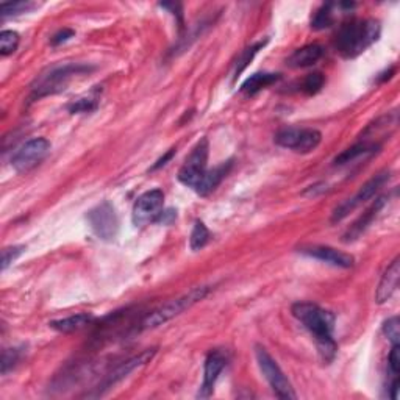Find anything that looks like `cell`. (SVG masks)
Returning a JSON list of instances; mask_svg holds the SVG:
<instances>
[{
  "instance_id": "cell-1",
  "label": "cell",
  "mask_w": 400,
  "mask_h": 400,
  "mask_svg": "<svg viewBox=\"0 0 400 400\" xmlns=\"http://www.w3.org/2000/svg\"><path fill=\"white\" fill-rule=\"evenodd\" d=\"M291 313L293 316L315 336L318 349L323 358L325 362H330L336 354V344L333 340L335 316L330 311H327L323 307H319V305L311 302L294 303Z\"/></svg>"
},
{
  "instance_id": "cell-2",
  "label": "cell",
  "mask_w": 400,
  "mask_h": 400,
  "mask_svg": "<svg viewBox=\"0 0 400 400\" xmlns=\"http://www.w3.org/2000/svg\"><path fill=\"white\" fill-rule=\"evenodd\" d=\"M380 38V22L375 19H352L341 26L336 35V50L342 57L355 58Z\"/></svg>"
},
{
  "instance_id": "cell-3",
  "label": "cell",
  "mask_w": 400,
  "mask_h": 400,
  "mask_svg": "<svg viewBox=\"0 0 400 400\" xmlns=\"http://www.w3.org/2000/svg\"><path fill=\"white\" fill-rule=\"evenodd\" d=\"M92 67L86 65H65V66H57L52 67L49 72L43 74L39 78H36V82L31 85V100H38L47 96H53V94H58L61 91H65L67 88L69 82L72 80V77L82 75L90 72Z\"/></svg>"
},
{
  "instance_id": "cell-4",
  "label": "cell",
  "mask_w": 400,
  "mask_h": 400,
  "mask_svg": "<svg viewBox=\"0 0 400 400\" xmlns=\"http://www.w3.org/2000/svg\"><path fill=\"white\" fill-rule=\"evenodd\" d=\"M208 293H210V286L193 288L190 293L166 302L164 305H161V307L153 310L151 315H147L143 323H141V328H143V330H151V328H156L169 323L171 319L177 318L188 308H191L193 305L205 299Z\"/></svg>"
},
{
  "instance_id": "cell-5",
  "label": "cell",
  "mask_w": 400,
  "mask_h": 400,
  "mask_svg": "<svg viewBox=\"0 0 400 400\" xmlns=\"http://www.w3.org/2000/svg\"><path fill=\"white\" fill-rule=\"evenodd\" d=\"M255 357L258 366H260L261 374L264 375V379L268 380L269 387L272 388L274 393H276V396L285 400L296 399L297 396L294 393L291 382L288 380L285 372L280 369V366L277 364L276 360L269 355V352L264 347L258 346L255 350Z\"/></svg>"
},
{
  "instance_id": "cell-6",
  "label": "cell",
  "mask_w": 400,
  "mask_h": 400,
  "mask_svg": "<svg viewBox=\"0 0 400 400\" xmlns=\"http://www.w3.org/2000/svg\"><path fill=\"white\" fill-rule=\"evenodd\" d=\"M389 177H391L389 171H383V172H380V174L374 175L371 180H367L363 186H360V190L352 195V198L346 199L333 210L332 219H330L332 224L341 222L342 219H346L352 213V211L357 210L360 205H363V203H366L367 200H371L374 195L377 194L383 186H385Z\"/></svg>"
},
{
  "instance_id": "cell-7",
  "label": "cell",
  "mask_w": 400,
  "mask_h": 400,
  "mask_svg": "<svg viewBox=\"0 0 400 400\" xmlns=\"http://www.w3.org/2000/svg\"><path fill=\"white\" fill-rule=\"evenodd\" d=\"M276 144L296 153H310L320 144L323 135L316 129L285 127L277 131Z\"/></svg>"
},
{
  "instance_id": "cell-8",
  "label": "cell",
  "mask_w": 400,
  "mask_h": 400,
  "mask_svg": "<svg viewBox=\"0 0 400 400\" xmlns=\"http://www.w3.org/2000/svg\"><path fill=\"white\" fill-rule=\"evenodd\" d=\"M208 153H210V144L207 138H202L198 144L194 146L193 152L185 160L183 166L178 171V180L183 185L194 188L205 175L207 164H208Z\"/></svg>"
},
{
  "instance_id": "cell-9",
  "label": "cell",
  "mask_w": 400,
  "mask_h": 400,
  "mask_svg": "<svg viewBox=\"0 0 400 400\" xmlns=\"http://www.w3.org/2000/svg\"><path fill=\"white\" fill-rule=\"evenodd\" d=\"M88 222L91 225L92 232L97 234L100 239L113 241L119 232V219L114 207L109 202H102L97 207H94L88 216Z\"/></svg>"
},
{
  "instance_id": "cell-10",
  "label": "cell",
  "mask_w": 400,
  "mask_h": 400,
  "mask_svg": "<svg viewBox=\"0 0 400 400\" xmlns=\"http://www.w3.org/2000/svg\"><path fill=\"white\" fill-rule=\"evenodd\" d=\"M155 354H156V349H147L144 352H141V354L129 358L127 362L121 363L119 366L114 367V369L109 372L104 380H102L100 385L96 388V393L91 394L90 397H99L102 394H105L107 391L112 389L114 385H117V383L122 382L124 379H127L131 372H135L136 369H139V367L151 363V360L155 357Z\"/></svg>"
},
{
  "instance_id": "cell-11",
  "label": "cell",
  "mask_w": 400,
  "mask_h": 400,
  "mask_svg": "<svg viewBox=\"0 0 400 400\" xmlns=\"http://www.w3.org/2000/svg\"><path fill=\"white\" fill-rule=\"evenodd\" d=\"M50 152V143L45 138H33L21 146L11 158V166L18 172H28L36 168Z\"/></svg>"
},
{
  "instance_id": "cell-12",
  "label": "cell",
  "mask_w": 400,
  "mask_h": 400,
  "mask_svg": "<svg viewBox=\"0 0 400 400\" xmlns=\"http://www.w3.org/2000/svg\"><path fill=\"white\" fill-rule=\"evenodd\" d=\"M164 194L161 190H152L141 194L133 205L131 219L136 227H143L148 222H155L163 213Z\"/></svg>"
},
{
  "instance_id": "cell-13",
  "label": "cell",
  "mask_w": 400,
  "mask_h": 400,
  "mask_svg": "<svg viewBox=\"0 0 400 400\" xmlns=\"http://www.w3.org/2000/svg\"><path fill=\"white\" fill-rule=\"evenodd\" d=\"M227 354L224 350H211L203 364V382L198 393L199 399H208L213 394L219 375L227 366Z\"/></svg>"
},
{
  "instance_id": "cell-14",
  "label": "cell",
  "mask_w": 400,
  "mask_h": 400,
  "mask_svg": "<svg viewBox=\"0 0 400 400\" xmlns=\"http://www.w3.org/2000/svg\"><path fill=\"white\" fill-rule=\"evenodd\" d=\"M299 252L302 255L315 258V260L335 266V268L349 269L355 264L354 256L349 254H344V252H341V250H336L333 247H328V246H308V247H302Z\"/></svg>"
},
{
  "instance_id": "cell-15",
  "label": "cell",
  "mask_w": 400,
  "mask_h": 400,
  "mask_svg": "<svg viewBox=\"0 0 400 400\" xmlns=\"http://www.w3.org/2000/svg\"><path fill=\"white\" fill-rule=\"evenodd\" d=\"M399 279H400V258L396 256L394 260L389 263L387 271L383 272L380 283L377 286V291H375V302L379 305L388 302L397 291Z\"/></svg>"
},
{
  "instance_id": "cell-16",
  "label": "cell",
  "mask_w": 400,
  "mask_h": 400,
  "mask_svg": "<svg viewBox=\"0 0 400 400\" xmlns=\"http://www.w3.org/2000/svg\"><path fill=\"white\" fill-rule=\"evenodd\" d=\"M385 203H387V198H379L377 200H375L372 205L367 208L364 213L360 216L357 221L354 222V225L350 227V229L344 233V237H342V241L344 242H354L355 239H358L362 234L369 229V225L372 224V221L375 217H377V215L382 211V208L385 207Z\"/></svg>"
},
{
  "instance_id": "cell-17",
  "label": "cell",
  "mask_w": 400,
  "mask_h": 400,
  "mask_svg": "<svg viewBox=\"0 0 400 400\" xmlns=\"http://www.w3.org/2000/svg\"><path fill=\"white\" fill-rule=\"evenodd\" d=\"M232 164H233L232 161H225V163L219 164V166L207 171L205 175H203L200 182L198 183V186L194 188L195 193H198L199 195H208L210 193H213L216 188L221 185V182L227 177V174L230 172Z\"/></svg>"
},
{
  "instance_id": "cell-18",
  "label": "cell",
  "mask_w": 400,
  "mask_h": 400,
  "mask_svg": "<svg viewBox=\"0 0 400 400\" xmlns=\"http://www.w3.org/2000/svg\"><path fill=\"white\" fill-rule=\"evenodd\" d=\"M324 57V47L320 44H308L297 49L291 57L288 58V66L291 67H310Z\"/></svg>"
},
{
  "instance_id": "cell-19",
  "label": "cell",
  "mask_w": 400,
  "mask_h": 400,
  "mask_svg": "<svg viewBox=\"0 0 400 400\" xmlns=\"http://www.w3.org/2000/svg\"><path fill=\"white\" fill-rule=\"evenodd\" d=\"M92 323H94V316L91 313H78V315L74 316L52 320L49 325L50 328H53V330H57L60 333H74L82 330L85 327H88Z\"/></svg>"
},
{
  "instance_id": "cell-20",
  "label": "cell",
  "mask_w": 400,
  "mask_h": 400,
  "mask_svg": "<svg viewBox=\"0 0 400 400\" xmlns=\"http://www.w3.org/2000/svg\"><path fill=\"white\" fill-rule=\"evenodd\" d=\"M280 80V74H272V72H258L250 75L247 80L241 85V92L246 96H254V94L260 92L261 90L268 88V86L274 85Z\"/></svg>"
},
{
  "instance_id": "cell-21",
  "label": "cell",
  "mask_w": 400,
  "mask_h": 400,
  "mask_svg": "<svg viewBox=\"0 0 400 400\" xmlns=\"http://www.w3.org/2000/svg\"><path fill=\"white\" fill-rule=\"evenodd\" d=\"M379 148L377 144H374V143H367V141H364V143H358L355 146H352L349 148H346L342 153H340L338 156L335 158V164H347L350 161H354L357 158H360V156H363V155H367V153H372L375 152Z\"/></svg>"
},
{
  "instance_id": "cell-22",
  "label": "cell",
  "mask_w": 400,
  "mask_h": 400,
  "mask_svg": "<svg viewBox=\"0 0 400 400\" xmlns=\"http://www.w3.org/2000/svg\"><path fill=\"white\" fill-rule=\"evenodd\" d=\"M99 100H100V91L92 90L90 94H86V96L72 102V104L69 105V112L74 114L75 113H91L99 107Z\"/></svg>"
},
{
  "instance_id": "cell-23",
  "label": "cell",
  "mask_w": 400,
  "mask_h": 400,
  "mask_svg": "<svg viewBox=\"0 0 400 400\" xmlns=\"http://www.w3.org/2000/svg\"><path fill=\"white\" fill-rule=\"evenodd\" d=\"M210 241V232L207 229V225L203 224L202 221H198L194 224V229L191 232V237H190V247L194 252H198V250L203 249Z\"/></svg>"
},
{
  "instance_id": "cell-24",
  "label": "cell",
  "mask_w": 400,
  "mask_h": 400,
  "mask_svg": "<svg viewBox=\"0 0 400 400\" xmlns=\"http://www.w3.org/2000/svg\"><path fill=\"white\" fill-rule=\"evenodd\" d=\"M333 4H325L316 11L315 18L311 19V27L315 30H324L332 27L333 23Z\"/></svg>"
},
{
  "instance_id": "cell-25",
  "label": "cell",
  "mask_w": 400,
  "mask_h": 400,
  "mask_svg": "<svg viewBox=\"0 0 400 400\" xmlns=\"http://www.w3.org/2000/svg\"><path fill=\"white\" fill-rule=\"evenodd\" d=\"M21 38L19 35L16 33L13 30H4L2 33H0V53L4 55V57H8V55H11L16 52L19 45Z\"/></svg>"
},
{
  "instance_id": "cell-26",
  "label": "cell",
  "mask_w": 400,
  "mask_h": 400,
  "mask_svg": "<svg viewBox=\"0 0 400 400\" xmlns=\"http://www.w3.org/2000/svg\"><path fill=\"white\" fill-rule=\"evenodd\" d=\"M264 44H266V41H260V43L247 47V49L241 53V57L237 61V66H234V75H233L234 78H237L242 70L249 66V63L255 58V55L260 52V49L261 47H264Z\"/></svg>"
},
{
  "instance_id": "cell-27",
  "label": "cell",
  "mask_w": 400,
  "mask_h": 400,
  "mask_svg": "<svg viewBox=\"0 0 400 400\" xmlns=\"http://www.w3.org/2000/svg\"><path fill=\"white\" fill-rule=\"evenodd\" d=\"M324 83H325V77L323 74L313 72V74H308L302 80L301 91L305 92V94H308V96H313V94H316V92L323 90Z\"/></svg>"
},
{
  "instance_id": "cell-28",
  "label": "cell",
  "mask_w": 400,
  "mask_h": 400,
  "mask_svg": "<svg viewBox=\"0 0 400 400\" xmlns=\"http://www.w3.org/2000/svg\"><path fill=\"white\" fill-rule=\"evenodd\" d=\"M36 4L33 2H5L0 5V14H2V19L10 18V16H18L22 13H27L30 10H33Z\"/></svg>"
},
{
  "instance_id": "cell-29",
  "label": "cell",
  "mask_w": 400,
  "mask_h": 400,
  "mask_svg": "<svg viewBox=\"0 0 400 400\" xmlns=\"http://www.w3.org/2000/svg\"><path fill=\"white\" fill-rule=\"evenodd\" d=\"M22 357L21 349H5L2 354V375H6L13 367L19 363Z\"/></svg>"
},
{
  "instance_id": "cell-30",
  "label": "cell",
  "mask_w": 400,
  "mask_h": 400,
  "mask_svg": "<svg viewBox=\"0 0 400 400\" xmlns=\"http://www.w3.org/2000/svg\"><path fill=\"white\" fill-rule=\"evenodd\" d=\"M383 333L387 335V338L391 342L399 344L400 324H399V318L397 316H393V318H389L388 320H385V324H383Z\"/></svg>"
},
{
  "instance_id": "cell-31",
  "label": "cell",
  "mask_w": 400,
  "mask_h": 400,
  "mask_svg": "<svg viewBox=\"0 0 400 400\" xmlns=\"http://www.w3.org/2000/svg\"><path fill=\"white\" fill-rule=\"evenodd\" d=\"M23 249H26L23 246H14V247H6L2 250V271H6L8 266L18 260L21 254L23 252Z\"/></svg>"
},
{
  "instance_id": "cell-32",
  "label": "cell",
  "mask_w": 400,
  "mask_h": 400,
  "mask_svg": "<svg viewBox=\"0 0 400 400\" xmlns=\"http://www.w3.org/2000/svg\"><path fill=\"white\" fill-rule=\"evenodd\" d=\"M388 366H389L391 374H393L394 377H399V371H400V347H399V344H393V349H391L389 357H388Z\"/></svg>"
},
{
  "instance_id": "cell-33",
  "label": "cell",
  "mask_w": 400,
  "mask_h": 400,
  "mask_svg": "<svg viewBox=\"0 0 400 400\" xmlns=\"http://www.w3.org/2000/svg\"><path fill=\"white\" fill-rule=\"evenodd\" d=\"M75 33H74V30H70V28H65V30H60L58 33H55L53 36H52V45H60V44H63V43H66V41H69L70 38H72Z\"/></svg>"
},
{
  "instance_id": "cell-34",
  "label": "cell",
  "mask_w": 400,
  "mask_h": 400,
  "mask_svg": "<svg viewBox=\"0 0 400 400\" xmlns=\"http://www.w3.org/2000/svg\"><path fill=\"white\" fill-rule=\"evenodd\" d=\"M400 387V383H399V377H394V380L391 382V385H389V397L393 399V400H397L399 399V388Z\"/></svg>"
},
{
  "instance_id": "cell-35",
  "label": "cell",
  "mask_w": 400,
  "mask_h": 400,
  "mask_svg": "<svg viewBox=\"0 0 400 400\" xmlns=\"http://www.w3.org/2000/svg\"><path fill=\"white\" fill-rule=\"evenodd\" d=\"M174 153H175V148H171V151H169L166 155H164L163 158H160L158 161H156V164H155V166L152 168V171H155V169H160L161 166H164V164H168V161L172 158V155H174Z\"/></svg>"
}]
</instances>
